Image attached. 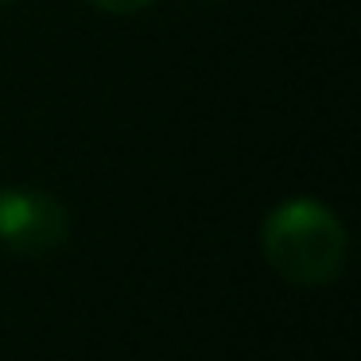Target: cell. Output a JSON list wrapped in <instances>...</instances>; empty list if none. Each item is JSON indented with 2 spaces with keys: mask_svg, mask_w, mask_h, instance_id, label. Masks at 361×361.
Segmentation results:
<instances>
[{
  "mask_svg": "<svg viewBox=\"0 0 361 361\" xmlns=\"http://www.w3.org/2000/svg\"><path fill=\"white\" fill-rule=\"evenodd\" d=\"M264 260L299 288H326L345 268V229L330 206L314 198H288L264 218L260 229Z\"/></svg>",
  "mask_w": 361,
  "mask_h": 361,
  "instance_id": "6da1fadb",
  "label": "cell"
},
{
  "mask_svg": "<svg viewBox=\"0 0 361 361\" xmlns=\"http://www.w3.org/2000/svg\"><path fill=\"white\" fill-rule=\"evenodd\" d=\"M71 233V214L55 195L35 187L0 190V245L24 257H43L59 249Z\"/></svg>",
  "mask_w": 361,
  "mask_h": 361,
  "instance_id": "7a4b0ae2",
  "label": "cell"
},
{
  "mask_svg": "<svg viewBox=\"0 0 361 361\" xmlns=\"http://www.w3.org/2000/svg\"><path fill=\"white\" fill-rule=\"evenodd\" d=\"M94 8L102 12H113V16H133V12H144L152 0H90Z\"/></svg>",
  "mask_w": 361,
  "mask_h": 361,
  "instance_id": "3957f363",
  "label": "cell"
},
{
  "mask_svg": "<svg viewBox=\"0 0 361 361\" xmlns=\"http://www.w3.org/2000/svg\"><path fill=\"white\" fill-rule=\"evenodd\" d=\"M4 4H12V0H0V8H4Z\"/></svg>",
  "mask_w": 361,
  "mask_h": 361,
  "instance_id": "277c9868",
  "label": "cell"
}]
</instances>
